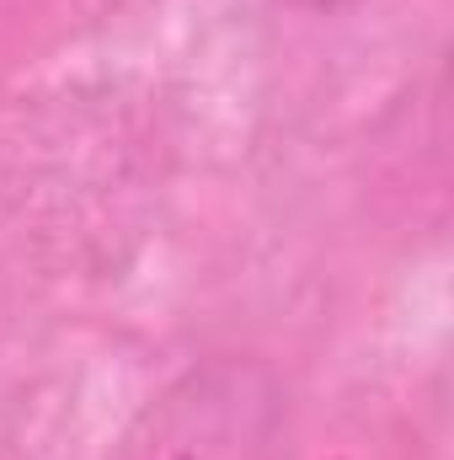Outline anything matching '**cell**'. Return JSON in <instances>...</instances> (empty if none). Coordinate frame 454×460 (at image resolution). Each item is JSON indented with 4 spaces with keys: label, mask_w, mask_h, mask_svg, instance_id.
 <instances>
[{
    "label": "cell",
    "mask_w": 454,
    "mask_h": 460,
    "mask_svg": "<svg viewBox=\"0 0 454 460\" xmlns=\"http://www.w3.org/2000/svg\"><path fill=\"white\" fill-rule=\"evenodd\" d=\"M284 391L262 358H209L171 380L113 460H278Z\"/></svg>",
    "instance_id": "6da1fadb"
},
{
    "label": "cell",
    "mask_w": 454,
    "mask_h": 460,
    "mask_svg": "<svg viewBox=\"0 0 454 460\" xmlns=\"http://www.w3.org/2000/svg\"><path fill=\"white\" fill-rule=\"evenodd\" d=\"M273 5H289V11H305V16H332V11H347L358 0H273Z\"/></svg>",
    "instance_id": "7a4b0ae2"
}]
</instances>
